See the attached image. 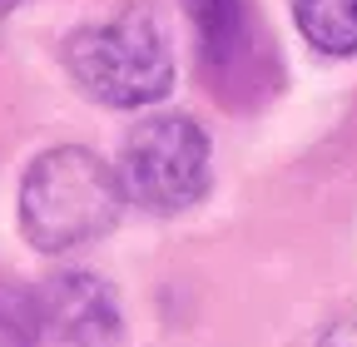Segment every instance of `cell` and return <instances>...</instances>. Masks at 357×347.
Returning <instances> with one entry per match:
<instances>
[{
	"label": "cell",
	"instance_id": "cell-1",
	"mask_svg": "<svg viewBox=\"0 0 357 347\" xmlns=\"http://www.w3.org/2000/svg\"><path fill=\"white\" fill-rule=\"evenodd\" d=\"M124 213L119 169L95 149L60 144L30 159L20 179V233L40 253H70L105 238Z\"/></svg>",
	"mask_w": 357,
	"mask_h": 347
},
{
	"label": "cell",
	"instance_id": "cell-2",
	"mask_svg": "<svg viewBox=\"0 0 357 347\" xmlns=\"http://www.w3.org/2000/svg\"><path fill=\"white\" fill-rule=\"evenodd\" d=\"M65 70L89 100L109 109H144L174 90V55L144 6H124L100 25L65 35Z\"/></svg>",
	"mask_w": 357,
	"mask_h": 347
},
{
	"label": "cell",
	"instance_id": "cell-3",
	"mask_svg": "<svg viewBox=\"0 0 357 347\" xmlns=\"http://www.w3.org/2000/svg\"><path fill=\"white\" fill-rule=\"evenodd\" d=\"M213 144L189 114H149L119 149V184L149 213H184L208 194Z\"/></svg>",
	"mask_w": 357,
	"mask_h": 347
},
{
	"label": "cell",
	"instance_id": "cell-4",
	"mask_svg": "<svg viewBox=\"0 0 357 347\" xmlns=\"http://www.w3.org/2000/svg\"><path fill=\"white\" fill-rule=\"evenodd\" d=\"M184 15L199 35V65L208 70L213 95L229 109H243L253 90L273 84L268 35L248 0H184Z\"/></svg>",
	"mask_w": 357,
	"mask_h": 347
},
{
	"label": "cell",
	"instance_id": "cell-5",
	"mask_svg": "<svg viewBox=\"0 0 357 347\" xmlns=\"http://www.w3.org/2000/svg\"><path fill=\"white\" fill-rule=\"evenodd\" d=\"M30 327L65 347H109L124 327L119 298L95 273H55L30 293Z\"/></svg>",
	"mask_w": 357,
	"mask_h": 347
},
{
	"label": "cell",
	"instance_id": "cell-6",
	"mask_svg": "<svg viewBox=\"0 0 357 347\" xmlns=\"http://www.w3.org/2000/svg\"><path fill=\"white\" fill-rule=\"evenodd\" d=\"M303 40L323 55H357V0H293Z\"/></svg>",
	"mask_w": 357,
	"mask_h": 347
},
{
	"label": "cell",
	"instance_id": "cell-7",
	"mask_svg": "<svg viewBox=\"0 0 357 347\" xmlns=\"http://www.w3.org/2000/svg\"><path fill=\"white\" fill-rule=\"evenodd\" d=\"M318 347H357V318L333 323V327L323 332V342H318Z\"/></svg>",
	"mask_w": 357,
	"mask_h": 347
},
{
	"label": "cell",
	"instance_id": "cell-8",
	"mask_svg": "<svg viewBox=\"0 0 357 347\" xmlns=\"http://www.w3.org/2000/svg\"><path fill=\"white\" fill-rule=\"evenodd\" d=\"M15 6H20V0H0V25H6V15H10Z\"/></svg>",
	"mask_w": 357,
	"mask_h": 347
}]
</instances>
